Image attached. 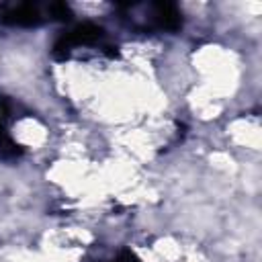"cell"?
I'll list each match as a JSON object with an SVG mask.
<instances>
[{
    "instance_id": "cell-1",
    "label": "cell",
    "mask_w": 262,
    "mask_h": 262,
    "mask_svg": "<svg viewBox=\"0 0 262 262\" xmlns=\"http://www.w3.org/2000/svg\"><path fill=\"white\" fill-rule=\"evenodd\" d=\"M119 14L137 31L174 33L182 27V12L170 2H129L119 6Z\"/></svg>"
},
{
    "instance_id": "cell-2",
    "label": "cell",
    "mask_w": 262,
    "mask_h": 262,
    "mask_svg": "<svg viewBox=\"0 0 262 262\" xmlns=\"http://www.w3.org/2000/svg\"><path fill=\"white\" fill-rule=\"evenodd\" d=\"M94 49L96 53L102 55H117V45L108 43L106 33L102 27L92 25V23H84L78 25L74 29H70L68 33L59 35L57 41L53 43V57L55 59H70L74 57L78 51H90Z\"/></svg>"
},
{
    "instance_id": "cell-3",
    "label": "cell",
    "mask_w": 262,
    "mask_h": 262,
    "mask_svg": "<svg viewBox=\"0 0 262 262\" xmlns=\"http://www.w3.org/2000/svg\"><path fill=\"white\" fill-rule=\"evenodd\" d=\"M72 12L63 2H51V4L25 2L2 12V23L14 27H37L47 20H68Z\"/></svg>"
},
{
    "instance_id": "cell-4",
    "label": "cell",
    "mask_w": 262,
    "mask_h": 262,
    "mask_svg": "<svg viewBox=\"0 0 262 262\" xmlns=\"http://www.w3.org/2000/svg\"><path fill=\"white\" fill-rule=\"evenodd\" d=\"M20 156H23V147L0 125V162H14Z\"/></svg>"
}]
</instances>
